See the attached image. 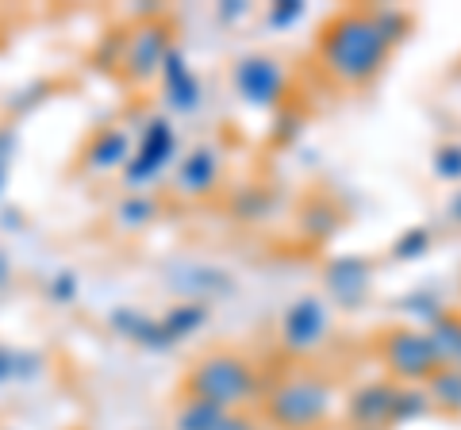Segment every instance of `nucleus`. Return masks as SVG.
I'll use <instances>...</instances> for the list:
<instances>
[{"mask_svg": "<svg viewBox=\"0 0 461 430\" xmlns=\"http://www.w3.org/2000/svg\"><path fill=\"white\" fill-rule=\"evenodd\" d=\"M427 338H430V346H435V354H438V365H454L457 354H461V311L446 308L438 319L427 327Z\"/></svg>", "mask_w": 461, "mask_h": 430, "instance_id": "nucleus-20", "label": "nucleus"}, {"mask_svg": "<svg viewBox=\"0 0 461 430\" xmlns=\"http://www.w3.org/2000/svg\"><path fill=\"white\" fill-rule=\"evenodd\" d=\"M315 58H320L323 74L342 89H369L384 74L393 50L373 23L369 4H350L327 16V23L320 27Z\"/></svg>", "mask_w": 461, "mask_h": 430, "instance_id": "nucleus-1", "label": "nucleus"}, {"mask_svg": "<svg viewBox=\"0 0 461 430\" xmlns=\"http://www.w3.org/2000/svg\"><path fill=\"white\" fill-rule=\"evenodd\" d=\"M377 357L393 384H427L438 369V354L423 327H388V331H381Z\"/></svg>", "mask_w": 461, "mask_h": 430, "instance_id": "nucleus-5", "label": "nucleus"}, {"mask_svg": "<svg viewBox=\"0 0 461 430\" xmlns=\"http://www.w3.org/2000/svg\"><path fill=\"white\" fill-rule=\"evenodd\" d=\"M454 365H457V369H461V354H457V362H454Z\"/></svg>", "mask_w": 461, "mask_h": 430, "instance_id": "nucleus-38", "label": "nucleus"}, {"mask_svg": "<svg viewBox=\"0 0 461 430\" xmlns=\"http://www.w3.org/2000/svg\"><path fill=\"white\" fill-rule=\"evenodd\" d=\"M369 12H373V23H377L381 39L388 42V50H396V47H403V42L411 39L415 16H411L408 8H396V4H369Z\"/></svg>", "mask_w": 461, "mask_h": 430, "instance_id": "nucleus-21", "label": "nucleus"}, {"mask_svg": "<svg viewBox=\"0 0 461 430\" xmlns=\"http://www.w3.org/2000/svg\"><path fill=\"white\" fill-rule=\"evenodd\" d=\"M446 219H450L454 227H461V189L446 200Z\"/></svg>", "mask_w": 461, "mask_h": 430, "instance_id": "nucleus-34", "label": "nucleus"}, {"mask_svg": "<svg viewBox=\"0 0 461 430\" xmlns=\"http://www.w3.org/2000/svg\"><path fill=\"white\" fill-rule=\"evenodd\" d=\"M42 372V357L32 350H12L0 342V384H20V381H35Z\"/></svg>", "mask_w": 461, "mask_h": 430, "instance_id": "nucleus-24", "label": "nucleus"}, {"mask_svg": "<svg viewBox=\"0 0 461 430\" xmlns=\"http://www.w3.org/2000/svg\"><path fill=\"white\" fill-rule=\"evenodd\" d=\"M158 85H162V100L173 116H193V112L204 104V85H200L189 54H185L177 42L169 47L162 69H158Z\"/></svg>", "mask_w": 461, "mask_h": 430, "instance_id": "nucleus-10", "label": "nucleus"}, {"mask_svg": "<svg viewBox=\"0 0 461 430\" xmlns=\"http://www.w3.org/2000/svg\"><path fill=\"white\" fill-rule=\"evenodd\" d=\"M185 281H193V284L181 289V300H200V304H208L212 296L235 292V273H227L220 265H189L185 269ZM185 281H177V284H185Z\"/></svg>", "mask_w": 461, "mask_h": 430, "instance_id": "nucleus-18", "label": "nucleus"}, {"mask_svg": "<svg viewBox=\"0 0 461 430\" xmlns=\"http://www.w3.org/2000/svg\"><path fill=\"white\" fill-rule=\"evenodd\" d=\"M220 181H223V154L215 147H208V142L185 150L177 157V166H173V184H177V193L189 196V200L212 196L220 189Z\"/></svg>", "mask_w": 461, "mask_h": 430, "instance_id": "nucleus-11", "label": "nucleus"}, {"mask_svg": "<svg viewBox=\"0 0 461 430\" xmlns=\"http://www.w3.org/2000/svg\"><path fill=\"white\" fill-rule=\"evenodd\" d=\"M8 174H12V162L0 157V193H5V184H8Z\"/></svg>", "mask_w": 461, "mask_h": 430, "instance_id": "nucleus-35", "label": "nucleus"}, {"mask_svg": "<svg viewBox=\"0 0 461 430\" xmlns=\"http://www.w3.org/2000/svg\"><path fill=\"white\" fill-rule=\"evenodd\" d=\"M435 411L423 392V384H396L393 396V411H388V426H403V423H420Z\"/></svg>", "mask_w": 461, "mask_h": 430, "instance_id": "nucleus-22", "label": "nucleus"}, {"mask_svg": "<svg viewBox=\"0 0 461 430\" xmlns=\"http://www.w3.org/2000/svg\"><path fill=\"white\" fill-rule=\"evenodd\" d=\"M304 16H308V4H304V0H277V4H269V8H266V23L273 27V31L296 27Z\"/></svg>", "mask_w": 461, "mask_h": 430, "instance_id": "nucleus-29", "label": "nucleus"}, {"mask_svg": "<svg viewBox=\"0 0 461 430\" xmlns=\"http://www.w3.org/2000/svg\"><path fill=\"white\" fill-rule=\"evenodd\" d=\"M223 408L208 404V399H196V396H185L177 411H173V430H215L223 423Z\"/></svg>", "mask_w": 461, "mask_h": 430, "instance_id": "nucleus-23", "label": "nucleus"}, {"mask_svg": "<svg viewBox=\"0 0 461 430\" xmlns=\"http://www.w3.org/2000/svg\"><path fill=\"white\" fill-rule=\"evenodd\" d=\"M158 211H162V204H158L150 193H127L120 200V208H115V219H120V227H127V231H142V227H150L158 219Z\"/></svg>", "mask_w": 461, "mask_h": 430, "instance_id": "nucleus-25", "label": "nucleus"}, {"mask_svg": "<svg viewBox=\"0 0 461 430\" xmlns=\"http://www.w3.org/2000/svg\"><path fill=\"white\" fill-rule=\"evenodd\" d=\"M357 430H388V426H357Z\"/></svg>", "mask_w": 461, "mask_h": 430, "instance_id": "nucleus-37", "label": "nucleus"}, {"mask_svg": "<svg viewBox=\"0 0 461 430\" xmlns=\"http://www.w3.org/2000/svg\"><path fill=\"white\" fill-rule=\"evenodd\" d=\"M342 223H346V211L335 204V196H327V193H308L296 208V231L304 242H312V246H327V242L342 231Z\"/></svg>", "mask_w": 461, "mask_h": 430, "instance_id": "nucleus-12", "label": "nucleus"}, {"mask_svg": "<svg viewBox=\"0 0 461 430\" xmlns=\"http://www.w3.org/2000/svg\"><path fill=\"white\" fill-rule=\"evenodd\" d=\"M300 131H304V116H296V112L281 108V112H277V123H273V131H269V139H273V147H293V142L300 139Z\"/></svg>", "mask_w": 461, "mask_h": 430, "instance_id": "nucleus-31", "label": "nucleus"}, {"mask_svg": "<svg viewBox=\"0 0 461 430\" xmlns=\"http://www.w3.org/2000/svg\"><path fill=\"white\" fill-rule=\"evenodd\" d=\"M320 277H323V300L330 308L357 311V308L369 304L377 269H373V262L362 257V254H335V257H327L323 262Z\"/></svg>", "mask_w": 461, "mask_h": 430, "instance_id": "nucleus-9", "label": "nucleus"}, {"mask_svg": "<svg viewBox=\"0 0 461 430\" xmlns=\"http://www.w3.org/2000/svg\"><path fill=\"white\" fill-rule=\"evenodd\" d=\"M169 47H173V27H169V20L162 16V12L139 20L131 31L123 35L120 74L131 85H150L158 77V69H162Z\"/></svg>", "mask_w": 461, "mask_h": 430, "instance_id": "nucleus-7", "label": "nucleus"}, {"mask_svg": "<svg viewBox=\"0 0 461 430\" xmlns=\"http://www.w3.org/2000/svg\"><path fill=\"white\" fill-rule=\"evenodd\" d=\"M393 396H396V384L388 377L369 381V384H362V389H354L350 399H346V419H350L354 426H388Z\"/></svg>", "mask_w": 461, "mask_h": 430, "instance_id": "nucleus-15", "label": "nucleus"}, {"mask_svg": "<svg viewBox=\"0 0 461 430\" xmlns=\"http://www.w3.org/2000/svg\"><path fill=\"white\" fill-rule=\"evenodd\" d=\"M131 147H135V139L123 127H96L81 150V169H89V174H115L120 169L123 174Z\"/></svg>", "mask_w": 461, "mask_h": 430, "instance_id": "nucleus-14", "label": "nucleus"}, {"mask_svg": "<svg viewBox=\"0 0 461 430\" xmlns=\"http://www.w3.org/2000/svg\"><path fill=\"white\" fill-rule=\"evenodd\" d=\"M335 411V392L323 377H285L262 396V419L277 430H323Z\"/></svg>", "mask_w": 461, "mask_h": 430, "instance_id": "nucleus-3", "label": "nucleus"}, {"mask_svg": "<svg viewBox=\"0 0 461 430\" xmlns=\"http://www.w3.org/2000/svg\"><path fill=\"white\" fill-rule=\"evenodd\" d=\"M423 392L430 399L435 411H446V415H461V369L457 365H438L435 377L423 384Z\"/></svg>", "mask_w": 461, "mask_h": 430, "instance_id": "nucleus-19", "label": "nucleus"}, {"mask_svg": "<svg viewBox=\"0 0 461 430\" xmlns=\"http://www.w3.org/2000/svg\"><path fill=\"white\" fill-rule=\"evenodd\" d=\"M288 85H293L288 81V66L277 54L250 50L230 62V89L239 93V100L247 108H258V112L288 108Z\"/></svg>", "mask_w": 461, "mask_h": 430, "instance_id": "nucleus-4", "label": "nucleus"}, {"mask_svg": "<svg viewBox=\"0 0 461 430\" xmlns=\"http://www.w3.org/2000/svg\"><path fill=\"white\" fill-rule=\"evenodd\" d=\"M185 396L208 399L223 411H247L262 396V372L235 350H208L185 372Z\"/></svg>", "mask_w": 461, "mask_h": 430, "instance_id": "nucleus-2", "label": "nucleus"}, {"mask_svg": "<svg viewBox=\"0 0 461 430\" xmlns=\"http://www.w3.org/2000/svg\"><path fill=\"white\" fill-rule=\"evenodd\" d=\"M158 319H162L166 335L173 338V346H181L185 338L200 335L212 323V304H200V300H177V304H169Z\"/></svg>", "mask_w": 461, "mask_h": 430, "instance_id": "nucleus-16", "label": "nucleus"}, {"mask_svg": "<svg viewBox=\"0 0 461 430\" xmlns=\"http://www.w3.org/2000/svg\"><path fill=\"white\" fill-rule=\"evenodd\" d=\"M430 174L442 184H461V142H438L430 154Z\"/></svg>", "mask_w": 461, "mask_h": 430, "instance_id": "nucleus-28", "label": "nucleus"}, {"mask_svg": "<svg viewBox=\"0 0 461 430\" xmlns=\"http://www.w3.org/2000/svg\"><path fill=\"white\" fill-rule=\"evenodd\" d=\"M215 430H266V426L258 423L250 411H227V415H223V423L215 426Z\"/></svg>", "mask_w": 461, "mask_h": 430, "instance_id": "nucleus-32", "label": "nucleus"}, {"mask_svg": "<svg viewBox=\"0 0 461 430\" xmlns=\"http://www.w3.org/2000/svg\"><path fill=\"white\" fill-rule=\"evenodd\" d=\"M330 323H335V311L323 296H296L281 311V350L293 357L315 354L330 338Z\"/></svg>", "mask_w": 461, "mask_h": 430, "instance_id": "nucleus-8", "label": "nucleus"}, {"mask_svg": "<svg viewBox=\"0 0 461 430\" xmlns=\"http://www.w3.org/2000/svg\"><path fill=\"white\" fill-rule=\"evenodd\" d=\"M181 157V139L177 127H173L169 116H150L142 123V131L131 147V157L123 166V184L131 193H147V184H154L166 169L177 166Z\"/></svg>", "mask_w": 461, "mask_h": 430, "instance_id": "nucleus-6", "label": "nucleus"}, {"mask_svg": "<svg viewBox=\"0 0 461 430\" xmlns=\"http://www.w3.org/2000/svg\"><path fill=\"white\" fill-rule=\"evenodd\" d=\"M281 204V193L273 189V184H242L230 196V215H235L239 223H266L273 219V211Z\"/></svg>", "mask_w": 461, "mask_h": 430, "instance_id": "nucleus-17", "label": "nucleus"}, {"mask_svg": "<svg viewBox=\"0 0 461 430\" xmlns=\"http://www.w3.org/2000/svg\"><path fill=\"white\" fill-rule=\"evenodd\" d=\"M400 311H408L411 319H420L423 331H427V327L446 311V304H442V296L435 289H411L408 296H400Z\"/></svg>", "mask_w": 461, "mask_h": 430, "instance_id": "nucleus-27", "label": "nucleus"}, {"mask_svg": "<svg viewBox=\"0 0 461 430\" xmlns=\"http://www.w3.org/2000/svg\"><path fill=\"white\" fill-rule=\"evenodd\" d=\"M47 296L54 300V304H74V300L81 296V277L74 273V269H58V273L47 281Z\"/></svg>", "mask_w": 461, "mask_h": 430, "instance_id": "nucleus-30", "label": "nucleus"}, {"mask_svg": "<svg viewBox=\"0 0 461 430\" xmlns=\"http://www.w3.org/2000/svg\"><path fill=\"white\" fill-rule=\"evenodd\" d=\"M430 246H435V235H430V227H408V231H400L393 238V246H388V257L393 262H423V257L430 254Z\"/></svg>", "mask_w": 461, "mask_h": 430, "instance_id": "nucleus-26", "label": "nucleus"}, {"mask_svg": "<svg viewBox=\"0 0 461 430\" xmlns=\"http://www.w3.org/2000/svg\"><path fill=\"white\" fill-rule=\"evenodd\" d=\"M250 12H254V4H247V0H223L215 16H220V23H239L242 16H250Z\"/></svg>", "mask_w": 461, "mask_h": 430, "instance_id": "nucleus-33", "label": "nucleus"}, {"mask_svg": "<svg viewBox=\"0 0 461 430\" xmlns=\"http://www.w3.org/2000/svg\"><path fill=\"white\" fill-rule=\"evenodd\" d=\"M108 327L139 350H150V354H169L173 350V338L166 335L162 319L150 315V311H142V308H112Z\"/></svg>", "mask_w": 461, "mask_h": 430, "instance_id": "nucleus-13", "label": "nucleus"}, {"mask_svg": "<svg viewBox=\"0 0 461 430\" xmlns=\"http://www.w3.org/2000/svg\"><path fill=\"white\" fill-rule=\"evenodd\" d=\"M0 284H5V254H0Z\"/></svg>", "mask_w": 461, "mask_h": 430, "instance_id": "nucleus-36", "label": "nucleus"}]
</instances>
